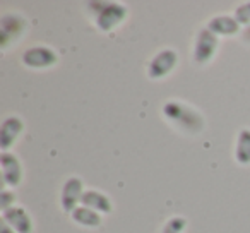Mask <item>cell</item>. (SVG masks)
Wrapping results in <instances>:
<instances>
[{"instance_id":"obj_15","label":"cell","mask_w":250,"mask_h":233,"mask_svg":"<svg viewBox=\"0 0 250 233\" xmlns=\"http://www.w3.org/2000/svg\"><path fill=\"white\" fill-rule=\"evenodd\" d=\"M187 228V219L184 216H171L161 228V233H184Z\"/></svg>"},{"instance_id":"obj_17","label":"cell","mask_w":250,"mask_h":233,"mask_svg":"<svg viewBox=\"0 0 250 233\" xmlns=\"http://www.w3.org/2000/svg\"><path fill=\"white\" fill-rule=\"evenodd\" d=\"M16 201H18L16 192L11 191V189H4L2 194H0V209H2V212L7 211V209H11V208H14Z\"/></svg>"},{"instance_id":"obj_2","label":"cell","mask_w":250,"mask_h":233,"mask_svg":"<svg viewBox=\"0 0 250 233\" xmlns=\"http://www.w3.org/2000/svg\"><path fill=\"white\" fill-rule=\"evenodd\" d=\"M87 14L101 33H111L127 19V7L118 2H89L86 4Z\"/></svg>"},{"instance_id":"obj_4","label":"cell","mask_w":250,"mask_h":233,"mask_svg":"<svg viewBox=\"0 0 250 233\" xmlns=\"http://www.w3.org/2000/svg\"><path fill=\"white\" fill-rule=\"evenodd\" d=\"M219 50V38L211 33L208 28H201L195 35V42H194V52H192V57H194V62L199 64V65H206L209 64L212 59L216 57Z\"/></svg>"},{"instance_id":"obj_8","label":"cell","mask_w":250,"mask_h":233,"mask_svg":"<svg viewBox=\"0 0 250 233\" xmlns=\"http://www.w3.org/2000/svg\"><path fill=\"white\" fill-rule=\"evenodd\" d=\"M0 167H2V180L5 187H18L22 182V165L19 158L11 151H2L0 153Z\"/></svg>"},{"instance_id":"obj_13","label":"cell","mask_w":250,"mask_h":233,"mask_svg":"<svg viewBox=\"0 0 250 233\" xmlns=\"http://www.w3.org/2000/svg\"><path fill=\"white\" fill-rule=\"evenodd\" d=\"M72 221L79 226H84V228H100L101 226V214L93 209L86 208V206H79L76 211L70 214Z\"/></svg>"},{"instance_id":"obj_12","label":"cell","mask_w":250,"mask_h":233,"mask_svg":"<svg viewBox=\"0 0 250 233\" xmlns=\"http://www.w3.org/2000/svg\"><path fill=\"white\" fill-rule=\"evenodd\" d=\"M81 206H86V208L100 212L101 216L113 212V202H111V199L106 194H103V192L93 191V189L84 191L83 199H81Z\"/></svg>"},{"instance_id":"obj_3","label":"cell","mask_w":250,"mask_h":233,"mask_svg":"<svg viewBox=\"0 0 250 233\" xmlns=\"http://www.w3.org/2000/svg\"><path fill=\"white\" fill-rule=\"evenodd\" d=\"M28 29V21L24 16L18 12H7L0 18V45L2 48L7 50L12 43L21 40V36Z\"/></svg>"},{"instance_id":"obj_19","label":"cell","mask_w":250,"mask_h":233,"mask_svg":"<svg viewBox=\"0 0 250 233\" xmlns=\"http://www.w3.org/2000/svg\"><path fill=\"white\" fill-rule=\"evenodd\" d=\"M242 42L247 43V45H250V26L245 28V31L242 33Z\"/></svg>"},{"instance_id":"obj_6","label":"cell","mask_w":250,"mask_h":233,"mask_svg":"<svg viewBox=\"0 0 250 233\" xmlns=\"http://www.w3.org/2000/svg\"><path fill=\"white\" fill-rule=\"evenodd\" d=\"M21 62L28 69L43 70L55 65L59 62V55L50 46H31L21 55Z\"/></svg>"},{"instance_id":"obj_16","label":"cell","mask_w":250,"mask_h":233,"mask_svg":"<svg viewBox=\"0 0 250 233\" xmlns=\"http://www.w3.org/2000/svg\"><path fill=\"white\" fill-rule=\"evenodd\" d=\"M233 18L238 21L240 26L249 28L250 26V2H243V4H240L238 7L235 9V12H233Z\"/></svg>"},{"instance_id":"obj_5","label":"cell","mask_w":250,"mask_h":233,"mask_svg":"<svg viewBox=\"0 0 250 233\" xmlns=\"http://www.w3.org/2000/svg\"><path fill=\"white\" fill-rule=\"evenodd\" d=\"M178 65V53L173 48H163L147 64V77L160 81L168 77Z\"/></svg>"},{"instance_id":"obj_7","label":"cell","mask_w":250,"mask_h":233,"mask_svg":"<svg viewBox=\"0 0 250 233\" xmlns=\"http://www.w3.org/2000/svg\"><path fill=\"white\" fill-rule=\"evenodd\" d=\"M84 194V182L79 177H69L62 185L60 194V206L65 214H72L81 204Z\"/></svg>"},{"instance_id":"obj_11","label":"cell","mask_w":250,"mask_h":233,"mask_svg":"<svg viewBox=\"0 0 250 233\" xmlns=\"http://www.w3.org/2000/svg\"><path fill=\"white\" fill-rule=\"evenodd\" d=\"M206 28L209 29L211 33H214L216 36H235L240 33V29H242V26L238 24V21H236L233 16H214V18H211L208 21V24H206Z\"/></svg>"},{"instance_id":"obj_14","label":"cell","mask_w":250,"mask_h":233,"mask_svg":"<svg viewBox=\"0 0 250 233\" xmlns=\"http://www.w3.org/2000/svg\"><path fill=\"white\" fill-rule=\"evenodd\" d=\"M235 160L242 167L250 165V129H242L238 132L235 146Z\"/></svg>"},{"instance_id":"obj_1","label":"cell","mask_w":250,"mask_h":233,"mask_svg":"<svg viewBox=\"0 0 250 233\" xmlns=\"http://www.w3.org/2000/svg\"><path fill=\"white\" fill-rule=\"evenodd\" d=\"M165 120L170 124L173 129L185 136H199L206 127L204 115L195 106L178 100H168L161 106Z\"/></svg>"},{"instance_id":"obj_9","label":"cell","mask_w":250,"mask_h":233,"mask_svg":"<svg viewBox=\"0 0 250 233\" xmlns=\"http://www.w3.org/2000/svg\"><path fill=\"white\" fill-rule=\"evenodd\" d=\"M24 132V122L19 117L11 115L7 119H4L2 126H0V148L2 151H9L14 143L22 136Z\"/></svg>"},{"instance_id":"obj_10","label":"cell","mask_w":250,"mask_h":233,"mask_svg":"<svg viewBox=\"0 0 250 233\" xmlns=\"http://www.w3.org/2000/svg\"><path fill=\"white\" fill-rule=\"evenodd\" d=\"M2 219L14 230L16 233H33L35 225L29 216V212L21 206H14V208L7 209L2 212Z\"/></svg>"},{"instance_id":"obj_18","label":"cell","mask_w":250,"mask_h":233,"mask_svg":"<svg viewBox=\"0 0 250 233\" xmlns=\"http://www.w3.org/2000/svg\"><path fill=\"white\" fill-rule=\"evenodd\" d=\"M0 233H16V232L4 221V219H0Z\"/></svg>"}]
</instances>
